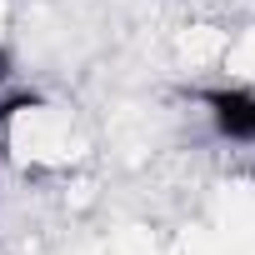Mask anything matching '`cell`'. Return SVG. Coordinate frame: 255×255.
Wrapping results in <instances>:
<instances>
[{"mask_svg":"<svg viewBox=\"0 0 255 255\" xmlns=\"http://www.w3.org/2000/svg\"><path fill=\"white\" fill-rule=\"evenodd\" d=\"M200 105L210 115V130L230 145H255V90L250 85H215L200 90Z\"/></svg>","mask_w":255,"mask_h":255,"instance_id":"obj_1","label":"cell"},{"mask_svg":"<svg viewBox=\"0 0 255 255\" xmlns=\"http://www.w3.org/2000/svg\"><path fill=\"white\" fill-rule=\"evenodd\" d=\"M10 75H15V50H10L5 40H0V90L10 85Z\"/></svg>","mask_w":255,"mask_h":255,"instance_id":"obj_2","label":"cell"}]
</instances>
